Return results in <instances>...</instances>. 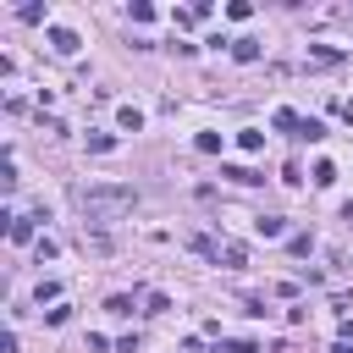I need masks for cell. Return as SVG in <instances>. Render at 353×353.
Instances as JSON below:
<instances>
[{"label":"cell","instance_id":"cell-14","mask_svg":"<svg viewBox=\"0 0 353 353\" xmlns=\"http://www.w3.org/2000/svg\"><path fill=\"white\" fill-rule=\"evenodd\" d=\"M105 314H132V298H127V292H116V298H105Z\"/></svg>","mask_w":353,"mask_h":353},{"label":"cell","instance_id":"cell-6","mask_svg":"<svg viewBox=\"0 0 353 353\" xmlns=\"http://www.w3.org/2000/svg\"><path fill=\"white\" fill-rule=\"evenodd\" d=\"M270 121H276L281 132H292V138H298V127H303V116H298V110H287V105H281V110H276Z\"/></svg>","mask_w":353,"mask_h":353},{"label":"cell","instance_id":"cell-15","mask_svg":"<svg viewBox=\"0 0 353 353\" xmlns=\"http://www.w3.org/2000/svg\"><path fill=\"white\" fill-rule=\"evenodd\" d=\"M226 17H232V22H248V17H254V6H248V0H232V6H226Z\"/></svg>","mask_w":353,"mask_h":353},{"label":"cell","instance_id":"cell-13","mask_svg":"<svg viewBox=\"0 0 353 353\" xmlns=\"http://www.w3.org/2000/svg\"><path fill=\"white\" fill-rule=\"evenodd\" d=\"M287 248H292V254H309V248H314V232H292Z\"/></svg>","mask_w":353,"mask_h":353},{"label":"cell","instance_id":"cell-7","mask_svg":"<svg viewBox=\"0 0 353 353\" xmlns=\"http://www.w3.org/2000/svg\"><path fill=\"white\" fill-rule=\"evenodd\" d=\"M221 176H232V182H243V188L265 182V176H259V171H248V165H221Z\"/></svg>","mask_w":353,"mask_h":353},{"label":"cell","instance_id":"cell-5","mask_svg":"<svg viewBox=\"0 0 353 353\" xmlns=\"http://www.w3.org/2000/svg\"><path fill=\"white\" fill-rule=\"evenodd\" d=\"M309 61H314V66H336L342 50H331V44H309Z\"/></svg>","mask_w":353,"mask_h":353},{"label":"cell","instance_id":"cell-1","mask_svg":"<svg viewBox=\"0 0 353 353\" xmlns=\"http://www.w3.org/2000/svg\"><path fill=\"white\" fill-rule=\"evenodd\" d=\"M72 204H77L83 221H116L138 204V188H127V182H77Z\"/></svg>","mask_w":353,"mask_h":353},{"label":"cell","instance_id":"cell-18","mask_svg":"<svg viewBox=\"0 0 353 353\" xmlns=\"http://www.w3.org/2000/svg\"><path fill=\"white\" fill-rule=\"evenodd\" d=\"M143 303H149V314H165V309H171V298H165V292H143Z\"/></svg>","mask_w":353,"mask_h":353},{"label":"cell","instance_id":"cell-16","mask_svg":"<svg viewBox=\"0 0 353 353\" xmlns=\"http://www.w3.org/2000/svg\"><path fill=\"white\" fill-rule=\"evenodd\" d=\"M193 149H199V154H215V149H221V138H215V132H199V138H193Z\"/></svg>","mask_w":353,"mask_h":353},{"label":"cell","instance_id":"cell-10","mask_svg":"<svg viewBox=\"0 0 353 353\" xmlns=\"http://www.w3.org/2000/svg\"><path fill=\"white\" fill-rule=\"evenodd\" d=\"M298 138H303V143H320V138H325V127H320V121H314V116H309V121H303V127H298Z\"/></svg>","mask_w":353,"mask_h":353},{"label":"cell","instance_id":"cell-2","mask_svg":"<svg viewBox=\"0 0 353 353\" xmlns=\"http://www.w3.org/2000/svg\"><path fill=\"white\" fill-rule=\"evenodd\" d=\"M50 44H55V55H77V44H83V39H77L72 28H50Z\"/></svg>","mask_w":353,"mask_h":353},{"label":"cell","instance_id":"cell-12","mask_svg":"<svg viewBox=\"0 0 353 353\" xmlns=\"http://www.w3.org/2000/svg\"><path fill=\"white\" fill-rule=\"evenodd\" d=\"M237 143H243V149L254 154V149H265V132H254V127H243V132H237Z\"/></svg>","mask_w":353,"mask_h":353},{"label":"cell","instance_id":"cell-11","mask_svg":"<svg viewBox=\"0 0 353 353\" xmlns=\"http://www.w3.org/2000/svg\"><path fill=\"white\" fill-rule=\"evenodd\" d=\"M88 149H94V154H110L116 138H110V132H88Z\"/></svg>","mask_w":353,"mask_h":353},{"label":"cell","instance_id":"cell-17","mask_svg":"<svg viewBox=\"0 0 353 353\" xmlns=\"http://www.w3.org/2000/svg\"><path fill=\"white\" fill-rule=\"evenodd\" d=\"M314 182H320V188H331V182H336V165H331V160H320V165H314Z\"/></svg>","mask_w":353,"mask_h":353},{"label":"cell","instance_id":"cell-20","mask_svg":"<svg viewBox=\"0 0 353 353\" xmlns=\"http://www.w3.org/2000/svg\"><path fill=\"white\" fill-rule=\"evenodd\" d=\"M331 353H353V342H336V347H331Z\"/></svg>","mask_w":353,"mask_h":353},{"label":"cell","instance_id":"cell-19","mask_svg":"<svg viewBox=\"0 0 353 353\" xmlns=\"http://www.w3.org/2000/svg\"><path fill=\"white\" fill-rule=\"evenodd\" d=\"M221 353H259V347H254V342H226Z\"/></svg>","mask_w":353,"mask_h":353},{"label":"cell","instance_id":"cell-3","mask_svg":"<svg viewBox=\"0 0 353 353\" xmlns=\"http://www.w3.org/2000/svg\"><path fill=\"white\" fill-rule=\"evenodd\" d=\"M254 232L259 237H287V221L281 215H254Z\"/></svg>","mask_w":353,"mask_h":353},{"label":"cell","instance_id":"cell-4","mask_svg":"<svg viewBox=\"0 0 353 353\" xmlns=\"http://www.w3.org/2000/svg\"><path fill=\"white\" fill-rule=\"evenodd\" d=\"M232 61H259V39H232Z\"/></svg>","mask_w":353,"mask_h":353},{"label":"cell","instance_id":"cell-8","mask_svg":"<svg viewBox=\"0 0 353 353\" xmlns=\"http://www.w3.org/2000/svg\"><path fill=\"white\" fill-rule=\"evenodd\" d=\"M6 232H11V243H28V237H33V221H28V215H11Z\"/></svg>","mask_w":353,"mask_h":353},{"label":"cell","instance_id":"cell-9","mask_svg":"<svg viewBox=\"0 0 353 353\" xmlns=\"http://www.w3.org/2000/svg\"><path fill=\"white\" fill-rule=\"evenodd\" d=\"M116 121H121L127 132H138V127H143V110H132V105H121V110H116Z\"/></svg>","mask_w":353,"mask_h":353}]
</instances>
